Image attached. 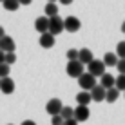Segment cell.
Here are the masks:
<instances>
[{"mask_svg": "<svg viewBox=\"0 0 125 125\" xmlns=\"http://www.w3.org/2000/svg\"><path fill=\"white\" fill-rule=\"evenodd\" d=\"M78 60H80L82 63H83V65H89V63H91L93 60H94V56H93V51H91V49H87V47H85V49H80Z\"/></svg>", "mask_w": 125, "mask_h": 125, "instance_id": "13", "label": "cell"}, {"mask_svg": "<svg viewBox=\"0 0 125 125\" xmlns=\"http://www.w3.org/2000/svg\"><path fill=\"white\" fill-rule=\"evenodd\" d=\"M83 69H85V65L80 62V60H76V62H69V63H67V69H65V71H67V74L71 76V78H80V76L85 73Z\"/></svg>", "mask_w": 125, "mask_h": 125, "instance_id": "3", "label": "cell"}, {"mask_svg": "<svg viewBox=\"0 0 125 125\" xmlns=\"http://www.w3.org/2000/svg\"><path fill=\"white\" fill-rule=\"evenodd\" d=\"M114 87L118 89L120 93H125V74H118V78H116V82H114Z\"/></svg>", "mask_w": 125, "mask_h": 125, "instance_id": "21", "label": "cell"}, {"mask_svg": "<svg viewBox=\"0 0 125 125\" xmlns=\"http://www.w3.org/2000/svg\"><path fill=\"white\" fill-rule=\"evenodd\" d=\"M9 71H11V65L2 63V65H0V78H7V76H9Z\"/></svg>", "mask_w": 125, "mask_h": 125, "instance_id": "23", "label": "cell"}, {"mask_svg": "<svg viewBox=\"0 0 125 125\" xmlns=\"http://www.w3.org/2000/svg\"><path fill=\"white\" fill-rule=\"evenodd\" d=\"M105 94H107V89H103L100 83L91 91V96H93V102H103L105 100Z\"/></svg>", "mask_w": 125, "mask_h": 125, "instance_id": "11", "label": "cell"}, {"mask_svg": "<svg viewBox=\"0 0 125 125\" xmlns=\"http://www.w3.org/2000/svg\"><path fill=\"white\" fill-rule=\"evenodd\" d=\"M63 122H65V120H63L60 114H56V116H51V123H53V125H63Z\"/></svg>", "mask_w": 125, "mask_h": 125, "instance_id": "26", "label": "cell"}, {"mask_svg": "<svg viewBox=\"0 0 125 125\" xmlns=\"http://www.w3.org/2000/svg\"><path fill=\"white\" fill-rule=\"evenodd\" d=\"M116 69H118L120 74H125V60H120L118 65H116Z\"/></svg>", "mask_w": 125, "mask_h": 125, "instance_id": "27", "label": "cell"}, {"mask_svg": "<svg viewBox=\"0 0 125 125\" xmlns=\"http://www.w3.org/2000/svg\"><path fill=\"white\" fill-rule=\"evenodd\" d=\"M47 2H53V4H56V0H47Z\"/></svg>", "mask_w": 125, "mask_h": 125, "instance_id": "35", "label": "cell"}, {"mask_svg": "<svg viewBox=\"0 0 125 125\" xmlns=\"http://www.w3.org/2000/svg\"><path fill=\"white\" fill-rule=\"evenodd\" d=\"M0 82H2V78H0Z\"/></svg>", "mask_w": 125, "mask_h": 125, "instance_id": "37", "label": "cell"}, {"mask_svg": "<svg viewBox=\"0 0 125 125\" xmlns=\"http://www.w3.org/2000/svg\"><path fill=\"white\" fill-rule=\"evenodd\" d=\"M45 16H47V18L58 16V7H56V4H53V2H47V6H45Z\"/></svg>", "mask_w": 125, "mask_h": 125, "instance_id": "18", "label": "cell"}, {"mask_svg": "<svg viewBox=\"0 0 125 125\" xmlns=\"http://www.w3.org/2000/svg\"><path fill=\"white\" fill-rule=\"evenodd\" d=\"M54 40H56V36L51 33H44L40 34V40H38V44H40L42 47H45V49H51V47L54 45Z\"/></svg>", "mask_w": 125, "mask_h": 125, "instance_id": "10", "label": "cell"}, {"mask_svg": "<svg viewBox=\"0 0 125 125\" xmlns=\"http://www.w3.org/2000/svg\"><path fill=\"white\" fill-rule=\"evenodd\" d=\"M63 125H78V122L73 118V120H65V122H63Z\"/></svg>", "mask_w": 125, "mask_h": 125, "instance_id": "28", "label": "cell"}, {"mask_svg": "<svg viewBox=\"0 0 125 125\" xmlns=\"http://www.w3.org/2000/svg\"><path fill=\"white\" fill-rule=\"evenodd\" d=\"M78 54H80V51L69 49V51H67V60H69V62H76V60H78Z\"/></svg>", "mask_w": 125, "mask_h": 125, "instance_id": "24", "label": "cell"}, {"mask_svg": "<svg viewBox=\"0 0 125 125\" xmlns=\"http://www.w3.org/2000/svg\"><path fill=\"white\" fill-rule=\"evenodd\" d=\"M120 62L118 54L116 53H107L105 56H103V63H105V67H116Z\"/></svg>", "mask_w": 125, "mask_h": 125, "instance_id": "16", "label": "cell"}, {"mask_svg": "<svg viewBox=\"0 0 125 125\" xmlns=\"http://www.w3.org/2000/svg\"><path fill=\"white\" fill-rule=\"evenodd\" d=\"M4 7H6L7 11H16L20 7V2L18 0H6V2H4Z\"/></svg>", "mask_w": 125, "mask_h": 125, "instance_id": "20", "label": "cell"}, {"mask_svg": "<svg viewBox=\"0 0 125 125\" xmlns=\"http://www.w3.org/2000/svg\"><path fill=\"white\" fill-rule=\"evenodd\" d=\"M76 102H78V105H85V107H89V103L93 102V96H91V93L82 91V93L76 94Z\"/></svg>", "mask_w": 125, "mask_h": 125, "instance_id": "14", "label": "cell"}, {"mask_svg": "<svg viewBox=\"0 0 125 125\" xmlns=\"http://www.w3.org/2000/svg\"><path fill=\"white\" fill-rule=\"evenodd\" d=\"M0 91L4 94H11L15 91V82H13L9 76H7V78H2V82H0Z\"/></svg>", "mask_w": 125, "mask_h": 125, "instance_id": "12", "label": "cell"}, {"mask_svg": "<svg viewBox=\"0 0 125 125\" xmlns=\"http://www.w3.org/2000/svg\"><path fill=\"white\" fill-rule=\"evenodd\" d=\"M63 25H65V31L76 33V31H80L82 22H80V18H76V16H67V18H63Z\"/></svg>", "mask_w": 125, "mask_h": 125, "instance_id": "6", "label": "cell"}, {"mask_svg": "<svg viewBox=\"0 0 125 125\" xmlns=\"http://www.w3.org/2000/svg\"><path fill=\"white\" fill-rule=\"evenodd\" d=\"M89 116H91V113H89V107L85 105H78L74 109V120L76 122H85V120H89Z\"/></svg>", "mask_w": 125, "mask_h": 125, "instance_id": "9", "label": "cell"}, {"mask_svg": "<svg viewBox=\"0 0 125 125\" xmlns=\"http://www.w3.org/2000/svg\"><path fill=\"white\" fill-rule=\"evenodd\" d=\"M114 82H116V78L113 74H109V73H105V74L100 78V85L103 89H113L114 87Z\"/></svg>", "mask_w": 125, "mask_h": 125, "instance_id": "15", "label": "cell"}, {"mask_svg": "<svg viewBox=\"0 0 125 125\" xmlns=\"http://www.w3.org/2000/svg\"><path fill=\"white\" fill-rule=\"evenodd\" d=\"M15 49H16V44L11 36L6 34V36L0 38V51H4V53H15Z\"/></svg>", "mask_w": 125, "mask_h": 125, "instance_id": "7", "label": "cell"}, {"mask_svg": "<svg viewBox=\"0 0 125 125\" xmlns=\"http://www.w3.org/2000/svg\"><path fill=\"white\" fill-rule=\"evenodd\" d=\"M120 98V91L116 87L113 89H107V94H105V102H109V103H114L116 100Z\"/></svg>", "mask_w": 125, "mask_h": 125, "instance_id": "17", "label": "cell"}, {"mask_svg": "<svg viewBox=\"0 0 125 125\" xmlns=\"http://www.w3.org/2000/svg\"><path fill=\"white\" fill-rule=\"evenodd\" d=\"M62 31H65L63 18H60V16H53V18H49V33L54 34V36H58Z\"/></svg>", "mask_w": 125, "mask_h": 125, "instance_id": "4", "label": "cell"}, {"mask_svg": "<svg viewBox=\"0 0 125 125\" xmlns=\"http://www.w3.org/2000/svg\"><path fill=\"white\" fill-rule=\"evenodd\" d=\"M16 62V54L15 53H6V63L7 65H13Z\"/></svg>", "mask_w": 125, "mask_h": 125, "instance_id": "25", "label": "cell"}, {"mask_svg": "<svg viewBox=\"0 0 125 125\" xmlns=\"http://www.w3.org/2000/svg\"><path fill=\"white\" fill-rule=\"evenodd\" d=\"M78 85L82 87V91H87V93H91L94 87L98 85V82L96 78L91 74V73H83V74L78 78Z\"/></svg>", "mask_w": 125, "mask_h": 125, "instance_id": "1", "label": "cell"}, {"mask_svg": "<svg viewBox=\"0 0 125 125\" xmlns=\"http://www.w3.org/2000/svg\"><path fill=\"white\" fill-rule=\"evenodd\" d=\"M62 6H69V4H73V0H58Z\"/></svg>", "mask_w": 125, "mask_h": 125, "instance_id": "30", "label": "cell"}, {"mask_svg": "<svg viewBox=\"0 0 125 125\" xmlns=\"http://www.w3.org/2000/svg\"><path fill=\"white\" fill-rule=\"evenodd\" d=\"M2 36H6V31H4V27L0 25V38H2Z\"/></svg>", "mask_w": 125, "mask_h": 125, "instance_id": "33", "label": "cell"}, {"mask_svg": "<svg viewBox=\"0 0 125 125\" xmlns=\"http://www.w3.org/2000/svg\"><path fill=\"white\" fill-rule=\"evenodd\" d=\"M60 116H62L63 120H73V118H74V109L63 105V109H62V113H60Z\"/></svg>", "mask_w": 125, "mask_h": 125, "instance_id": "19", "label": "cell"}, {"mask_svg": "<svg viewBox=\"0 0 125 125\" xmlns=\"http://www.w3.org/2000/svg\"><path fill=\"white\" fill-rule=\"evenodd\" d=\"M18 2H20V4H24V6H29V4L33 2V0H18Z\"/></svg>", "mask_w": 125, "mask_h": 125, "instance_id": "32", "label": "cell"}, {"mask_svg": "<svg viewBox=\"0 0 125 125\" xmlns=\"http://www.w3.org/2000/svg\"><path fill=\"white\" fill-rule=\"evenodd\" d=\"M116 54H118L120 60H125V40L116 45Z\"/></svg>", "mask_w": 125, "mask_h": 125, "instance_id": "22", "label": "cell"}, {"mask_svg": "<svg viewBox=\"0 0 125 125\" xmlns=\"http://www.w3.org/2000/svg\"><path fill=\"white\" fill-rule=\"evenodd\" d=\"M22 125H36L33 122V120H25V122H22Z\"/></svg>", "mask_w": 125, "mask_h": 125, "instance_id": "31", "label": "cell"}, {"mask_svg": "<svg viewBox=\"0 0 125 125\" xmlns=\"http://www.w3.org/2000/svg\"><path fill=\"white\" fill-rule=\"evenodd\" d=\"M62 109H63V103H62L60 98H51V100L45 103V111H47L51 116L60 114V113H62Z\"/></svg>", "mask_w": 125, "mask_h": 125, "instance_id": "5", "label": "cell"}, {"mask_svg": "<svg viewBox=\"0 0 125 125\" xmlns=\"http://www.w3.org/2000/svg\"><path fill=\"white\" fill-rule=\"evenodd\" d=\"M34 29L40 34L49 33V18H47V16H38V18L34 20Z\"/></svg>", "mask_w": 125, "mask_h": 125, "instance_id": "8", "label": "cell"}, {"mask_svg": "<svg viewBox=\"0 0 125 125\" xmlns=\"http://www.w3.org/2000/svg\"><path fill=\"white\" fill-rule=\"evenodd\" d=\"M0 2H2V4H4V2H6V0H0Z\"/></svg>", "mask_w": 125, "mask_h": 125, "instance_id": "36", "label": "cell"}, {"mask_svg": "<svg viewBox=\"0 0 125 125\" xmlns=\"http://www.w3.org/2000/svg\"><path fill=\"white\" fill-rule=\"evenodd\" d=\"M122 33H125V22L122 24Z\"/></svg>", "mask_w": 125, "mask_h": 125, "instance_id": "34", "label": "cell"}, {"mask_svg": "<svg viewBox=\"0 0 125 125\" xmlns=\"http://www.w3.org/2000/svg\"><path fill=\"white\" fill-rule=\"evenodd\" d=\"M87 73H91L94 78H102V76L105 74V63H103V60H96L94 58L93 62L87 65Z\"/></svg>", "mask_w": 125, "mask_h": 125, "instance_id": "2", "label": "cell"}, {"mask_svg": "<svg viewBox=\"0 0 125 125\" xmlns=\"http://www.w3.org/2000/svg\"><path fill=\"white\" fill-rule=\"evenodd\" d=\"M2 63H6V53L0 51V65H2Z\"/></svg>", "mask_w": 125, "mask_h": 125, "instance_id": "29", "label": "cell"}]
</instances>
